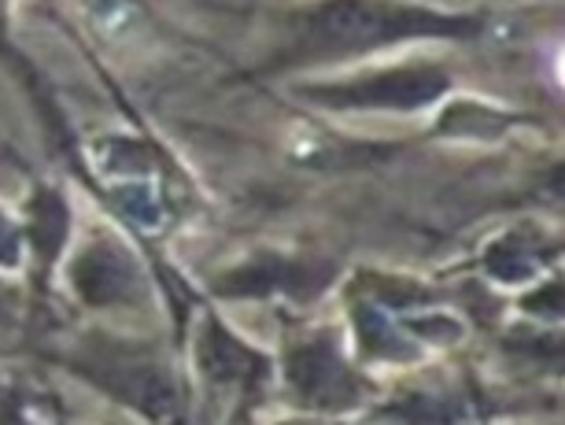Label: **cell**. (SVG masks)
<instances>
[{"label":"cell","instance_id":"cell-3","mask_svg":"<svg viewBox=\"0 0 565 425\" xmlns=\"http://www.w3.org/2000/svg\"><path fill=\"white\" fill-rule=\"evenodd\" d=\"M289 381L315 407H348L359 392L355 378L340 363L337 344L329 337H315L303 348H296L289 355Z\"/></svg>","mask_w":565,"mask_h":425},{"label":"cell","instance_id":"cell-2","mask_svg":"<svg viewBox=\"0 0 565 425\" xmlns=\"http://www.w3.org/2000/svg\"><path fill=\"white\" fill-rule=\"evenodd\" d=\"M447 74L436 67H399L373 74V78H355L340 85H315L307 97L337 104V108H392V111H414L444 97Z\"/></svg>","mask_w":565,"mask_h":425},{"label":"cell","instance_id":"cell-10","mask_svg":"<svg viewBox=\"0 0 565 425\" xmlns=\"http://www.w3.org/2000/svg\"><path fill=\"white\" fill-rule=\"evenodd\" d=\"M4 315H8V296L0 293V318H4Z\"/></svg>","mask_w":565,"mask_h":425},{"label":"cell","instance_id":"cell-8","mask_svg":"<svg viewBox=\"0 0 565 425\" xmlns=\"http://www.w3.org/2000/svg\"><path fill=\"white\" fill-rule=\"evenodd\" d=\"M359 326H362V348L373 355H411L414 348H407L403 340L396 337V329L385 315L377 311H362L359 315Z\"/></svg>","mask_w":565,"mask_h":425},{"label":"cell","instance_id":"cell-5","mask_svg":"<svg viewBox=\"0 0 565 425\" xmlns=\"http://www.w3.org/2000/svg\"><path fill=\"white\" fill-rule=\"evenodd\" d=\"M100 381L111 392H119L122 400H130L134 407L152 414V418H170V411H174V403H178L167 370L152 363V359H130V355L104 359Z\"/></svg>","mask_w":565,"mask_h":425},{"label":"cell","instance_id":"cell-6","mask_svg":"<svg viewBox=\"0 0 565 425\" xmlns=\"http://www.w3.org/2000/svg\"><path fill=\"white\" fill-rule=\"evenodd\" d=\"M329 274H311L307 267H296V263H285V259H266V263H255V267L233 274L230 281H222L218 289L222 293H315L318 285H326Z\"/></svg>","mask_w":565,"mask_h":425},{"label":"cell","instance_id":"cell-7","mask_svg":"<svg viewBox=\"0 0 565 425\" xmlns=\"http://www.w3.org/2000/svg\"><path fill=\"white\" fill-rule=\"evenodd\" d=\"M200 366L211 381H248L263 370V359L233 340L222 326H211L200 340Z\"/></svg>","mask_w":565,"mask_h":425},{"label":"cell","instance_id":"cell-4","mask_svg":"<svg viewBox=\"0 0 565 425\" xmlns=\"http://www.w3.org/2000/svg\"><path fill=\"white\" fill-rule=\"evenodd\" d=\"M71 281H74V289L82 293V300L115 304V300H126L137 285V263L115 241H97L74 259Z\"/></svg>","mask_w":565,"mask_h":425},{"label":"cell","instance_id":"cell-9","mask_svg":"<svg viewBox=\"0 0 565 425\" xmlns=\"http://www.w3.org/2000/svg\"><path fill=\"white\" fill-rule=\"evenodd\" d=\"M19 259V237H15V226L0 215V263H15Z\"/></svg>","mask_w":565,"mask_h":425},{"label":"cell","instance_id":"cell-11","mask_svg":"<svg viewBox=\"0 0 565 425\" xmlns=\"http://www.w3.org/2000/svg\"><path fill=\"white\" fill-rule=\"evenodd\" d=\"M0 425H26V422H19V418H4V422H0Z\"/></svg>","mask_w":565,"mask_h":425},{"label":"cell","instance_id":"cell-1","mask_svg":"<svg viewBox=\"0 0 565 425\" xmlns=\"http://www.w3.org/2000/svg\"><path fill=\"white\" fill-rule=\"evenodd\" d=\"M477 19L440 15L388 0H326L292 19L296 56H351L407 38H469Z\"/></svg>","mask_w":565,"mask_h":425}]
</instances>
